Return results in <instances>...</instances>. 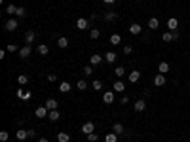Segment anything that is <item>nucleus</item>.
<instances>
[{"instance_id": "nucleus-1", "label": "nucleus", "mask_w": 190, "mask_h": 142, "mask_svg": "<svg viewBox=\"0 0 190 142\" xmlns=\"http://www.w3.org/2000/svg\"><path fill=\"white\" fill-rule=\"evenodd\" d=\"M17 27H19V21H17V19H10V21H6V25H4V28H6L8 32L15 30Z\"/></svg>"}, {"instance_id": "nucleus-2", "label": "nucleus", "mask_w": 190, "mask_h": 142, "mask_svg": "<svg viewBox=\"0 0 190 142\" xmlns=\"http://www.w3.org/2000/svg\"><path fill=\"white\" fill-rule=\"evenodd\" d=\"M103 100H105V104H112L114 102V91H105L103 93Z\"/></svg>"}, {"instance_id": "nucleus-3", "label": "nucleus", "mask_w": 190, "mask_h": 142, "mask_svg": "<svg viewBox=\"0 0 190 142\" xmlns=\"http://www.w3.org/2000/svg\"><path fill=\"white\" fill-rule=\"evenodd\" d=\"M144 108H147V102H144L143 99H139V100H135V104H133V110L135 112H143Z\"/></svg>"}, {"instance_id": "nucleus-4", "label": "nucleus", "mask_w": 190, "mask_h": 142, "mask_svg": "<svg viewBox=\"0 0 190 142\" xmlns=\"http://www.w3.org/2000/svg\"><path fill=\"white\" fill-rule=\"evenodd\" d=\"M34 114H36V117H46L48 114H50V110H48L46 106H38V108L34 110Z\"/></svg>"}, {"instance_id": "nucleus-5", "label": "nucleus", "mask_w": 190, "mask_h": 142, "mask_svg": "<svg viewBox=\"0 0 190 142\" xmlns=\"http://www.w3.org/2000/svg\"><path fill=\"white\" fill-rule=\"evenodd\" d=\"M127 78H129V82H131V83H137L141 80V72L139 70H133V72H129Z\"/></svg>"}, {"instance_id": "nucleus-6", "label": "nucleus", "mask_w": 190, "mask_h": 142, "mask_svg": "<svg viewBox=\"0 0 190 142\" xmlns=\"http://www.w3.org/2000/svg\"><path fill=\"white\" fill-rule=\"evenodd\" d=\"M93 131H95V125L91 123V121H88V123L82 125V133H86V135H90V133H93Z\"/></svg>"}, {"instance_id": "nucleus-7", "label": "nucleus", "mask_w": 190, "mask_h": 142, "mask_svg": "<svg viewBox=\"0 0 190 142\" xmlns=\"http://www.w3.org/2000/svg\"><path fill=\"white\" fill-rule=\"evenodd\" d=\"M154 85H156V87L165 85V76H164V74H156V76H154Z\"/></svg>"}, {"instance_id": "nucleus-8", "label": "nucleus", "mask_w": 190, "mask_h": 142, "mask_svg": "<svg viewBox=\"0 0 190 142\" xmlns=\"http://www.w3.org/2000/svg\"><path fill=\"white\" fill-rule=\"evenodd\" d=\"M88 27H90V23H88V19L80 17L78 21H76V28H80V30H84V28H88Z\"/></svg>"}, {"instance_id": "nucleus-9", "label": "nucleus", "mask_w": 190, "mask_h": 142, "mask_svg": "<svg viewBox=\"0 0 190 142\" xmlns=\"http://www.w3.org/2000/svg\"><path fill=\"white\" fill-rule=\"evenodd\" d=\"M44 106H46L48 110H57V100H55V99H48Z\"/></svg>"}, {"instance_id": "nucleus-10", "label": "nucleus", "mask_w": 190, "mask_h": 142, "mask_svg": "<svg viewBox=\"0 0 190 142\" xmlns=\"http://www.w3.org/2000/svg\"><path fill=\"white\" fill-rule=\"evenodd\" d=\"M17 97H19V99H23V100H29L31 99V97H32V93L31 91H23V89H17Z\"/></svg>"}, {"instance_id": "nucleus-11", "label": "nucleus", "mask_w": 190, "mask_h": 142, "mask_svg": "<svg viewBox=\"0 0 190 142\" xmlns=\"http://www.w3.org/2000/svg\"><path fill=\"white\" fill-rule=\"evenodd\" d=\"M25 42H27V46H31V44L34 42V30H27L25 32Z\"/></svg>"}, {"instance_id": "nucleus-12", "label": "nucleus", "mask_w": 190, "mask_h": 142, "mask_svg": "<svg viewBox=\"0 0 190 142\" xmlns=\"http://www.w3.org/2000/svg\"><path fill=\"white\" fill-rule=\"evenodd\" d=\"M19 57H23V59H27V57L31 55V46H25V47H21V49L17 51Z\"/></svg>"}, {"instance_id": "nucleus-13", "label": "nucleus", "mask_w": 190, "mask_h": 142, "mask_svg": "<svg viewBox=\"0 0 190 142\" xmlns=\"http://www.w3.org/2000/svg\"><path fill=\"white\" fill-rule=\"evenodd\" d=\"M118 19V11H108L105 13V21H116Z\"/></svg>"}, {"instance_id": "nucleus-14", "label": "nucleus", "mask_w": 190, "mask_h": 142, "mask_svg": "<svg viewBox=\"0 0 190 142\" xmlns=\"http://www.w3.org/2000/svg\"><path fill=\"white\" fill-rule=\"evenodd\" d=\"M112 89H114L116 93H124V89H126V85H124V82H120V80H118V82H116L114 85H112Z\"/></svg>"}, {"instance_id": "nucleus-15", "label": "nucleus", "mask_w": 190, "mask_h": 142, "mask_svg": "<svg viewBox=\"0 0 190 142\" xmlns=\"http://www.w3.org/2000/svg\"><path fill=\"white\" fill-rule=\"evenodd\" d=\"M70 83H68V82H61V83H59V91H61V93H68V91H70Z\"/></svg>"}, {"instance_id": "nucleus-16", "label": "nucleus", "mask_w": 190, "mask_h": 142, "mask_svg": "<svg viewBox=\"0 0 190 142\" xmlns=\"http://www.w3.org/2000/svg\"><path fill=\"white\" fill-rule=\"evenodd\" d=\"M141 30H143V27H141L139 23H133V25L129 27V32H131V34H139Z\"/></svg>"}, {"instance_id": "nucleus-17", "label": "nucleus", "mask_w": 190, "mask_h": 142, "mask_svg": "<svg viewBox=\"0 0 190 142\" xmlns=\"http://www.w3.org/2000/svg\"><path fill=\"white\" fill-rule=\"evenodd\" d=\"M116 57H118V55H116L114 51H108V53H105V61H107V63H114Z\"/></svg>"}, {"instance_id": "nucleus-18", "label": "nucleus", "mask_w": 190, "mask_h": 142, "mask_svg": "<svg viewBox=\"0 0 190 142\" xmlns=\"http://www.w3.org/2000/svg\"><path fill=\"white\" fill-rule=\"evenodd\" d=\"M167 27L171 28V30H177V28H179V21H177L175 17H171V19L167 21Z\"/></svg>"}, {"instance_id": "nucleus-19", "label": "nucleus", "mask_w": 190, "mask_h": 142, "mask_svg": "<svg viewBox=\"0 0 190 142\" xmlns=\"http://www.w3.org/2000/svg\"><path fill=\"white\" fill-rule=\"evenodd\" d=\"M158 70H160V74H165V72H169V64L165 63V61H162L158 64Z\"/></svg>"}, {"instance_id": "nucleus-20", "label": "nucleus", "mask_w": 190, "mask_h": 142, "mask_svg": "<svg viewBox=\"0 0 190 142\" xmlns=\"http://www.w3.org/2000/svg\"><path fill=\"white\" fill-rule=\"evenodd\" d=\"M48 117H50L51 121H57L59 117H61V114H59V110H50V114H48Z\"/></svg>"}, {"instance_id": "nucleus-21", "label": "nucleus", "mask_w": 190, "mask_h": 142, "mask_svg": "<svg viewBox=\"0 0 190 142\" xmlns=\"http://www.w3.org/2000/svg\"><path fill=\"white\" fill-rule=\"evenodd\" d=\"M15 136H17V140H25L27 136H29V131H25V129H19Z\"/></svg>"}, {"instance_id": "nucleus-22", "label": "nucleus", "mask_w": 190, "mask_h": 142, "mask_svg": "<svg viewBox=\"0 0 190 142\" xmlns=\"http://www.w3.org/2000/svg\"><path fill=\"white\" fill-rule=\"evenodd\" d=\"M158 27H160V21H158V19H156V17H152L150 21H148V28H152V30H156V28H158Z\"/></svg>"}, {"instance_id": "nucleus-23", "label": "nucleus", "mask_w": 190, "mask_h": 142, "mask_svg": "<svg viewBox=\"0 0 190 142\" xmlns=\"http://www.w3.org/2000/svg\"><path fill=\"white\" fill-rule=\"evenodd\" d=\"M120 42H122V36H120V34H112L110 36V44H112V46H118Z\"/></svg>"}, {"instance_id": "nucleus-24", "label": "nucleus", "mask_w": 190, "mask_h": 142, "mask_svg": "<svg viewBox=\"0 0 190 142\" xmlns=\"http://www.w3.org/2000/svg\"><path fill=\"white\" fill-rule=\"evenodd\" d=\"M38 53L40 55H48V53H50V47H48L46 44H40V46H38Z\"/></svg>"}, {"instance_id": "nucleus-25", "label": "nucleus", "mask_w": 190, "mask_h": 142, "mask_svg": "<svg viewBox=\"0 0 190 142\" xmlns=\"http://www.w3.org/2000/svg\"><path fill=\"white\" fill-rule=\"evenodd\" d=\"M68 140H70V136L67 133H57V142H68Z\"/></svg>"}, {"instance_id": "nucleus-26", "label": "nucleus", "mask_w": 190, "mask_h": 142, "mask_svg": "<svg viewBox=\"0 0 190 142\" xmlns=\"http://www.w3.org/2000/svg\"><path fill=\"white\" fill-rule=\"evenodd\" d=\"M118 140V135L116 133H108L107 136H105V142H116Z\"/></svg>"}, {"instance_id": "nucleus-27", "label": "nucleus", "mask_w": 190, "mask_h": 142, "mask_svg": "<svg viewBox=\"0 0 190 142\" xmlns=\"http://www.w3.org/2000/svg\"><path fill=\"white\" fill-rule=\"evenodd\" d=\"M57 46L59 47H67L68 46V40L65 38V36H59V38H57Z\"/></svg>"}, {"instance_id": "nucleus-28", "label": "nucleus", "mask_w": 190, "mask_h": 142, "mask_svg": "<svg viewBox=\"0 0 190 142\" xmlns=\"http://www.w3.org/2000/svg\"><path fill=\"white\" fill-rule=\"evenodd\" d=\"M101 61H103V57H101L99 53H95V55H91V59H90V63L91 64H99Z\"/></svg>"}, {"instance_id": "nucleus-29", "label": "nucleus", "mask_w": 190, "mask_h": 142, "mask_svg": "<svg viewBox=\"0 0 190 142\" xmlns=\"http://www.w3.org/2000/svg\"><path fill=\"white\" fill-rule=\"evenodd\" d=\"M6 13H10V15H15V13H17V6H14V4H10V6L6 8Z\"/></svg>"}, {"instance_id": "nucleus-30", "label": "nucleus", "mask_w": 190, "mask_h": 142, "mask_svg": "<svg viewBox=\"0 0 190 142\" xmlns=\"http://www.w3.org/2000/svg\"><path fill=\"white\" fill-rule=\"evenodd\" d=\"M15 15H17V17H27V10H25L23 6H19V8H17V13H15Z\"/></svg>"}, {"instance_id": "nucleus-31", "label": "nucleus", "mask_w": 190, "mask_h": 142, "mask_svg": "<svg viewBox=\"0 0 190 142\" xmlns=\"http://www.w3.org/2000/svg\"><path fill=\"white\" fill-rule=\"evenodd\" d=\"M17 82H19V85H25V83H29V76H25V74H21L17 78Z\"/></svg>"}, {"instance_id": "nucleus-32", "label": "nucleus", "mask_w": 190, "mask_h": 142, "mask_svg": "<svg viewBox=\"0 0 190 142\" xmlns=\"http://www.w3.org/2000/svg\"><path fill=\"white\" fill-rule=\"evenodd\" d=\"M90 36H91V40H97L101 36V32H99V28H91V32H90Z\"/></svg>"}, {"instance_id": "nucleus-33", "label": "nucleus", "mask_w": 190, "mask_h": 142, "mask_svg": "<svg viewBox=\"0 0 190 142\" xmlns=\"http://www.w3.org/2000/svg\"><path fill=\"white\" fill-rule=\"evenodd\" d=\"M76 89H80V91H86V89H88V83L84 82V80H80V82L76 83Z\"/></svg>"}, {"instance_id": "nucleus-34", "label": "nucleus", "mask_w": 190, "mask_h": 142, "mask_svg": "<svg viewBox=\"0 0 190 142\" xmlns=\"http://www.w3.org/2000/svg\"><path fill=\"white\" fill-rule=\"evenodd\" d=\"M114 133L116 135H122L124 133V125L122 123H114Z\"/></svg>"}, {"instance_id": "nucleus-35", "label": "nucleus", "mask_w": 190, "mask_h": 142, "mask_svg": "<svg viewBox=\"0 0 190 142\" xmlns=\"http://www.w3.org/2000/svg\"><path fill=\"white\" fill-rule=\"evenodd\" d=\"M91 87H93V89H95V91H101V89H103V83H101V82H99V80H95V82H93V83H91Z\"/></svg>"}, {"instance_id": "nucleus-36", "label": "nucleus", "mask_w": 190, "mask_h": 142, "mask_svg": "<svg viewBox=\"0 0 190 142\" xmlns=\"http://www.w3.org/2000/svg\"><path fill=\"white\" fill-rule=\"evenodd\" d=\"M114 74L118 76V78H122V76L126 74V70H124V66H118V68H116V70H114Z\"/></svg>"}, {"instance_id": "nucleus-37", "label": "nucleus", "mask_w": 190, "mask_h": 142, "mask_svg": "<svg viewBox=\"0 0 190 142\" xmlns=\"http://www.w3.org/2000/svg\"><path fill=\"white\" fill-rule=\"evenodd\" d=\"M8 138H10V133H8V131H0V140L6 142Z\"/></svg>"}, {"instance_id": "nucleus-38", "label": "nucleus", "mask_w": 190, "mask_h": 142, "mask_svg": "<svg viewBox=\"0 0 190 142\" xmlns=\"http://www.w3.org/2000/svg\"><path fill=\"white\" fill-rule=\"evenodd\" d=\"M162 38H164V42H171V40H173V34H171V32H164V36H162Z\"/></svg>"}, {"instance_id": "nucleus-39", "label": "nucleus", "mask_w": 190, "mask_h": 142, "mask_svg": "<svg viewBox=\"0 0 190 142\" xmlns=\"http://www.w3.org/2000/svg\"><path fill=\"white\" fill-rule=\"evenodd\" d=\"M6 51H10V53H15V51H19V49H17V46H14V44H10V46L6 47Z\"/></svg>"}, {"instance_id": "nucleus-40", "label": "nucleus", "mask_w": 190, "mask_h": 142, "mask_svg": "<svg viewBox=\"0 0 190 142\" xmlns=\"http://www.w3.org/2000/svg\"><path fill=\"white\" fill-rule=\"evenodd\" d=\"M84 72H86L88 76H90V74H93V64H88V66L84 68Z\"/></svg>"}, {"instance_id": "nucleus-41", "label": "nucleus", "mask_w": 190, "mask_h": 142, "mask_svg": "<svg viewBox=\"0 0 190 142\" xmlns=\"http://www.w3.org/2000/svg\"><path fill=\"white\" fill-rule=\"evenodd\" d=\"M97 138H99V136H97L95 133H90V135H88V140L90 142H97Z\"/></svg>"}, {"instance_id": "nucleus-42", "label": "nucleus", "mask_w": 190, "mask_h": 142, "mask_svg": "<svg viewBox=\"0 0 190 142\" xmlns=\"http://www.w3.org/2000/svg\"><path fill=\"white\" fill-rule=\"evenodd\" d=\"M131 51H133V47H131V46H124V53H126V55H129Z\"/></svg>"}, {"instance_id": "nucleus-43", "label": "nucleus", "mask_w": 190, "mask_h": 142, "mask_svg": "<svg viewBox=\"0 0 190 142\" xmlns=\"http://www.w3.org/2000/svg\"><path fill=\"white\" fill-rule=\"evenodd\" d=\"M127 102H129L127 97H122V99H120V104H127Z\"/></svg>"}, {"instance_id": "nucleus-44", "label": "nucleus", "mask_w": 190, "mask_h": 142, "mask_svg": "<svg viewBox=\"0 0 190 142\" xmlns=\"http://www.w3.org/2000/svg\"><path fill=\"white\" fill-rule=\"evenodd\" d=\"M32 136H36V131L34 129H29V138H32Z\"/></svg>"}, {"instance_id": "nucleus-45", "label": "nucleus", "mask_w": 190, "mask_h": 142, "mask_svg": "<svg viewBox=\"0 0 190 142\" xmlns=\"http://www.w3.org/2000/svg\"><path fill=\"white\" fill-rule=\"evenodd\" d=\"M171 34H173V40H179V30H173Z\"/></svg>"}, {"instance_id": "nucleus-46", "label": "nucleus", "mask_w": 190, "mask_h": 142, "mask_svg": "<svg viewBox=\"0 0 190 142\" xmlns=\"http://www.w3.org/2000/svg\"><path fill=\"white\" fill-rule=\"evenodd\" d=\"M48 80H50V82H55V80H57V76H55V74H50V76H48Z\"/></svg>"}, {"instance_id": "nucleus-47", "label": "nucleus", "mask_w": 190, "mask_h": 142, "mask_svg": "<svg viewBox=\"0 0 190 142\" xmlns=\"http://www.w3.org/2000/svg\"><path fill=\"white\" fill-rule=\"evenodd\" d=\"M103 2H105V4H114L116 0H103Z\"/></svg>"}, {"instance_id": "nucleus-48", "label": "nucleus", "mask_w": 190, "mask_h": 142, "mask_svg": "<svg viewBox=\"0 0 190 142\" xmlns=\"http://www.w3.org/2000/svg\"><path fill=\"white\" fill-rule=\"evenodd\" d=\"M38 142H50L48 138H38Z\"/></svg>"}]
</instances>
